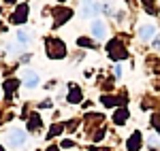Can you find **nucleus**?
Masks as SVG:
<instances>
[{"mask_svg":"<svg viewBox=\"0 0 160 151\" xmlns=\"http://www.w3.org/2000/svg\"><path fill=\"white\" fill-rule=\"evenodd\" d=\"M24 140H26V136H24V132H19V130L11 132V136H9V143L11 145H22Z\"/></svg>","mask_w":160,"mask_h":151,"instance_id":"obj_1","label":"nucleus"},{"mask_svg":"<svg viewBox=\"0 0 160 151\" xmlns=\"http://www.w3.org/2000/svg\"><path fill=\"white\" fill-rule=\"evenodd\" d=\"M92 32H94V36H96V38H102V36H105V26H102V21H98V19H96V21L92 24Z\"/></svg>","mask_w":160,"mask_h":151,"instance_id":"obj_2","label":"nucleus"},{"mask_svg":"<svg viewBox=\"0 0 160 151\" xmlns=\"http://www.w3.org/2000/svg\"><path fill=\"white\" fill-rule=\"evenodd\" d=\"M154 36V26H143V28H141V38H143V40H149V38Z\"/></svg>","mask_w":160,"mask_h":151,"instance_id":"obj_3","label":"nucleus"},{"mask_svg":"<svg viewBox=\"0 0 160 151\" xmlns=\"http://www.w3.org/2000/svg\"><path fill=\"white\" fill-rule=\"evenodd\" d=\"M26 85L28 87H34L37 85V75L34 73H26Z\"/></svg>","mask_w":160,"mask_h":151,"instance_id":"obj_4","label":"nucleus"},{"mask_svg":"<svg viewBox=\"0 0 160 151\" xmlns=\"http://www.w3.org/2000/svg\"><path fill=\"white\" fill-rule=\"evenodd\" d=\"M26 11H28L26 7H19V11H17V15H15L13 19H15V21H22V19H26Z\"/></svg>","mask_w":160,"mask_h":151,"instance_id":"obj_5","label":"nucleus"},{"mask_svg":"<svg viewBox=\"0 0 160 151\" xmlns=\"http://www.w3.org/2000/svg\"><path fill=\"white\" fill-rule=\"evenodd\" d=\"M124 117H128V113H124V111H122V113H118V115H115V121H118V124H122V121H124Z\"/></svg>","mask_w":160,"mask_h":151,"instance_id":"obj_6","label":"nucleus"}]
</instances>
